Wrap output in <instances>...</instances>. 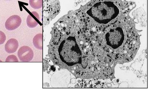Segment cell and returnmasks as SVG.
<instances>
[{
  "mask_svg": "<svg viewBox=\"0 0 160 90\" xmlns=\"http://www.w3.org/2000/svg\"><path fill=\"white\" fill-rule=\"evenodd\" d=\"M58 52L61 60L67 65L72 66L82 64V53L75 37L69 36L60 45Z\"/></svg>",
  "mask_w": 160,
  "mask_h": 90,
  "instance_id": "obj_1",
  "label": "cell"
},
{
  "mask_svg": "<svg viewBox=\"0 0 160 90\" xmlns=\"http://www.w3.org/2000/svg\"><path fill=\"white\" fill-rule=\"evenodd\" d=\"M87 13L97 22L106 24L117 17L119 10L112 2H99L95 4Z\"/></svg>",
  "mask_w": 160,
  "mask_h": 90,
  "instance_id": "obj_2",
  "label": "cell"
},
{
  "mask_svg": "<svg viewBox=\"0 0 160 90\" xmlns=\"http://www.w3.org/2000/svg\"><path fill=\"white\" fill-rule=\"evenodd\" d=\"M107 44L113 49L121 46L124 42V34L121 27L111 29L106 35Z\"/></svg>",
  "mask_w": 160,
  "mask_h": 90,
  "instance_id": "obj_3",
  "label": "cell"
},
{
  "mask_svg": "<svg viewBox=\"0 0 160 90\" xmlns=\"http://www.w3.org/2000/svg\"><path fill=\"white\" fill-rule=\"evenodd\" d=\"M71 80L70 72L66 69H62L53 74L50 80L51 84L54 88H66Z\"/></svg>",
  "mask_w": 160,
  "mask_h": 90,
  "instance_id": "obj_4",
  "label": "cell"
},
{
  "mask_svg": "<svg viewBox=\"0 0 160 90\" xmlns=\"http://www.w3.org/2000/svg\"><path fill=\"white\" fill-rule=\"evenodd\" d=\"M44 11L46 18V23H49L60 11L59 0H44Z\"/></svg>",
  "mask_w": 160,
  "mask_h": 90,
  "instance_id": "obj_5",
  "label": "cell"
},
{
  "mask_svg": "<svg viewBox=\"0 0 160 90\" xmlns=\"http://www.w3.org/2000/svg\"><path fill=\"white\" fill-rule=\"evenodd\" d=\"M18 55L20 60L23 62H28L33 59L34 53L31 48L24 46L18 50Z\"/></svg>",
  "mask_w": 160,
  "mask_h": 90,
  "instance_id": "obj_6",
  "label": "cell"
},
{
  "mask_svg": "<svg viewBox=\"0 0 160 90\" xmlns=\"http://www.w3.org/2000/svg\"><path fill=\"white\" fill-rule=\"evenodd\" d=\"M22 21L21 18L19 16L17 15L12 16L5 22L6 28L9 31H13L20 26Z\"/></svg>",
  "mask_w": 160,
  "mask_h": 90,
  "instance_id": "obj_7",
  "label": "cell"
},
{
  "mask_svg": "<svg viewBox=\"0 0 160 90\" xmlns=\"http://www.w3.org/2000/svg\"><path fill=\"white\" fill-rule=\"evenodd\" d=\"M18 47V41L15 39H11L7 41L4 49L7 53L12 54L17 51Z\"/></svg>",
  "mask_w": 160,
  "mask_h": 90,
  "instance_id": "obj_8",
  "label": "cell"
},
{
  "mask_svg": "<svg viewBox=\"0 0 160 90\" xmlns=\"http://www.w3.org/2000/svg\"><path fill=\"white\" fill-rule=\"evenodd\" d=\"M42 34H38L34 37L33 43L34 47L38 50L42 49Z\"/></svg>",
  "mask_w": 160,
  "mask_h": 90,
  "instance_id": "obj_9",
  "label": "cell"
},
{
  "mask_svg": "<svg viewBox=\"0 0 160 90\" xmlns=\"http://www.w3.org/2000/svg\"><path fill=\"white\" fill-rule=\"evenodd\" d=\"M33 15L34 17L33 14ZM33 17V16L29 15L27 17V25L28 26L30 27V28H34L38 24V22H37L36 20Z\"/></svg>",
  "mask_w": 160,
  "mask_h": 90,
  "instance_id": "obj_10",
  "label": "cell"
},
{
  "mask_svg": "<svg viewBox=\"0 0 160 90\" xmlns=\"http://www.w3.org/2000/svg\"><path fill=\"white\" fill-rule=\"evenodd\" d=\"M29 4L34 9H40L42 6V0H29Z\"/></svg>",
  "mask_w": 160,
  "mask_h": 90,
  "instance_id": "obj_11",
  "label": "cell"
},
{
  "mask_svg": "<svg viewBox=\"0 0 160 90\" xmlns=\"http://www.w3.org/2000/svg\"><path fill=\"white\" fill-rule=\"evenodd\" d=\"M17 56L14 55H11L7 58L6 62H18Z\"/></svg>",
  "mask_w": 160,
  "mask_h": 90,
  "instance_id": "obj_12",
  "label": "cell"
},
{
  "mask_svg": "<svg viewBox=\"0 0 160 90\" xmlns=\"http://www.w3.org/2000/svg\"><path fill=\"white\" fill-rule=\"evenodd\" d=\"M6 37L3 32L0 31V45H3L5 42Z\"/></svg>",
  "mask_w": 160,
  "mask_h": 90,
  "instance_id": "obj_13",
  "label": "cell"
},
{
  "mask_svg": "<svg viewBox=\"0 0 160 90\" xmlns=\"http://www.w3.org/2000/svg\"><path fill=\"white\" fill-rule=\"evenodd\" d=\"M92 84H94L95 83V82L94 80L92 81Z\"/></svg>",
  "mask_w": 160,
  "mask_h": 90,
  "instance_id": "obj_14",
  "label": "cell"
},
{
  "mask_svg": "<svg viewBox=\"0 0 160 90\" xmlns=\"http://www.w3.org/2000/svg\"><path fill=\"white\" fill-rule=\"evenodd\" d=\"M106 27H104V29H103V32H104V31H105V30H106Z\"/></svg>",
  "mask_w": 160,
  "mask_h": 90,
  "instance_id": "obj_15",
  "label": "cell"
},
{
  "mask_svg": "<svg viewBox=\"0 0 160 90\" xmlns=\"http://www.w3.org/2000/svg\"><path fill=\"white\" fill-rule=\"evenodd\" d=\"M92 33H93V31H90V34H91V35L92 34Z\"/></svg>",
  "mask_w": 160,
  "mask_h": 90,
  "instance_id": "obj_16",
  "label": "cell"
},
{
  "mask_svg": "<svg viewBox=\"0 0 160 90\" xmlns=\"http://www.w3.org/2000/svg\"><path fill=\"white\" fill-rule=\"evenodd\" d=\"M88 30V29L87 28V27H86V28H85V31H87Z\"/></svg>",
  "mask_w": 160,
  "mask_h": 90,
  "instance_id": "obj_17",
  "label": "cell"
},
{
  "mask_svg": "<svg viewBox=\"0 0 160 90\" xmlns=\"http://www.w3.org/2000/svg\"><path fill=\"white\" fill-rule=\"evenodd\" d=\"M86 20L85 19H83V22H86Z\"/></svg>",
  "mask_w": 160,
  "mask_h": 90,
  "instance_id": "obj_18",
  "label": "cell"
},
{
  "mask_svg": "<svg viewBox=\"0 0 160 90\" xmlns=\"http://www.w3.org/2000/svg\"><path fill=\"white\" fill-rule=\"evenodd\" d=\"M4 1H12V0H4Z\"/></svg>",
  "mask_w": 160,
  "mask_h": 90,
  "instance_id": "obj_19",
  "label": "cell"
},
{
  "mask_svg": "<svg viewBox=\"0 0 160 90\" xmlns=\"http://www.w3.org/2000/svg\"><path fill=\"white\" fill-rule=\"evenodd\" d=\"M88 41H90V38H88Z\"/></svg>",
  "mask_w": 160,
  "mask_h": 90,
  "instance_id": "obj_20",
  "label": "cell"
},
{
  "mask_svg": "<svg viewBox=\"0 0 160 90\" xmlns=\"http://www.w3.org/2000/svg\"><path fill=\"white\" fill-rule=\"evenodd\" d=\"M127 38H129V35L128 34L127 35Z\"/></svg>",
  "mask_w": 160,
  "mask_h": 90,
  "instance_id": "obj_21",
  "label": "cell"
},
{
  "mask_svg": "<svg viewBox=\"0 0 160 90\" xmlns=\"http://www.w3.org/2000/svg\"><path fill=\"white\" fill-rule=\"evenodd\" d=\"M99 45L100 46H101V43H99Z\"/></svg>",
  "mask_w": 160,
  "mask_h": 90,
  "instance_id": "obj_22",
  "label": "cell"
},
{
  "mask_svg": "<svg viewBox=\"0 0 160 90\" xmlns=\"http://www.w3.org/2000/svg\"><path fill=\"white\" fill-rule=\"evenodd\" d=\"M118 56V54H117L116 55V57H117Z\"/></svg>",
  "mask_w": 160,
  "mask_h": 90,
  "instance_id": "obj_23",
  "label": "cell"
},
{
  "mask_svg": "<svg viewBox=\"0 0 160 90\" xmlns=\"http://www.w3.org/2000/svg\"><path fill=\"white\" fill-rule=\"evenodd\" d=\"M99 31H101V27H99Z\"/></svg>",
  "mask_w": 160,
  "mask_h": 90,
  "instance_id": "obj_24",
  "label": "cell"
},
{
  "mask_svg": "<svg viewBox=\"0 0 160 90\" xmlns=\"http://www.w3.org/2000/svg\"><path fill=\"white\" fill-rule=\"evenodd\" d=\"M107 56H108V57H111L109 56V55L108 54H107Z\"/></svg>",
  "mask_w": 160,
  "mask_h": 90,
  "instance_id": "obj_25",
  "label": "cell"
},
{
  "mask_svg": "<svg viewBox=\"0 0 160 90\" xmlns=\"http://www.w3.org/2000/svg\"><path fill=\"white\" fill-rule=\"evenodd\" d=\"M98 36H96V38L97 39H98Z\"/></svg>",
  "mask_w": 160,
  "mask_h": 90,
  "instance_id": "obj_26",
  "label": "cell"
},
{
  "mask_svg": "<svg viewBox=\"0 0 160 90\" xmlns=\"http://www.w3.org/2000/svg\"><path fill=\"white\" fill-rule=\"evenodd\" d=\"M80 20H81V21H82L83 20H82V19H81Z\"/></svg>",
  "mask_w": 160,
  "mask_h": 90,
  "instance_id": "obj_27",
  "label": "cell"
},
{
  "mask_svg": "<svg viewBox=\"0 0 160 90\" xmlns=\"http://www.w3.org/2000/svg\"><path fill=\"white\" fill-rule=\"evenodd\" d=\"M87 23H88V22H85V24H87Z\"/></svg>",
  "mask_w": 160,
  "mask_h": 90,
  "instance_id": "obj_28",
  "label": "cell"
},
{
  "mask_svg": "<svg viewBox=\"0 0 160 90\" xmlns=\"http://www.w3.org/2000/svg\"><path fill=\"white\" fill-rule=\"evenodd\" d=\"M78 34H80V32H78Z\"/></svg>",
  "mask_w": 160,
  "mask_h": 90,
  "instance_id": "obj_29",
  "label": "cell"
},
{
  "mask_svg": "<svg viewBox=\"0 0 160 90\" xmlns=\"http://www.w3.org/2000/svg\"><path fill=\"white\" fill-rule=\"evenodd\" d=\"M83 32H84V33H86V31H83Z\"/></svg>",
  "mask_w": 160,
  "mask_h": 90,
  "instance_id": "obj_30",
  "label": "cell"
},
{
  "mask_svg": "<svg viewBox=\"0 0 160 90\" xmlns=\"http://www.w3.org/2000/svg\"><path fill=\"white\" fill-rule=\"evenodd\" d=\"M90 46H92V44H90Z\"/></svg>",
  "mask_w": 160,
  "mask_h": 90,
  "instance_id": "obj_31",
  "label": "cell"
},
{
  "mask_svg": "<svg viewBox=\"0 0 160 90\" xmlns=\"http://www.w3.org/2000/svg\"><path fill=\"white\" fill-rule=\"evenodd\" d=\"M87 19H90V18L89 17H87Z\"/></svg>",
  "mask_w": 160,
  "mask_h": 90,
  "instance_id": "obj_32",
  "label": "cell"
},
{
  "mask_svg": "<svg viewBox=\"0 0 160 90\" xmlns=\"http://www.w3.org/2000/svg\"><path fill=\"white\" fill-rule=\"evenodd\" d=\"M97 31H98V29H97Z\"/></svg>",
  "mask_w": 160,
  "mask_h": 90,
  "instance_id": "obj_33",
  "label": "cell"
},
{
  "mask_svg": "<svg viewBox=\"0 0 160 90\" xmlns=\"http://www.w3.org/2000/svg\"><path fill=\"white\" fill-rule=\"evenodd\" d=\"M89 43H91V41H89Z\"/></svg>",
  "mask_w": 160,
  "mask_h": 90,
  "instance_id": "obj_34",
  "label": "cell"
},
{
  "mask_svg": "<svg viewBox=\"0 0 160 90\" xmlns=\"http://www.w3.org/2000/svg\"><path fill=\"white\" fill-rule=\"evenodd\" d=\"M115 27V26L114 25H113V27Z\"/></svg>",
  "mask_w": 160,
  "mask_h": 90,
  "instance_id": "obj_35",
  "label": "cell"
},
{
  "mask_svg": "<svg viewBox=\"0 0 160 90\" xmlns=\"http://www.w3.org/2000/svg\"><path fill=\"white\" fill-rule=\"evenodd\" d=\"M88 38H86V39H85V40H88Z\"/></svg>",
  "mask_w": 160,
  "mask_h": 90,
  "instance_id": "obj_36",
  "label": "cell"
},
{
  "mask_svg": "<svg viewBox=\"0 0 160 90\" xmlns=\"http://www.w3.org/2000/svg\"><path fill=\"white\" fill-rule=\"evenodd\" d=\"M117 82H119V80H118Z\"/></svg>",
  "mask_w": 160,
  "mask_h": 90,
  "instance_id": "obj_37",
  "label": "cell"
},
{
  "mask_svg": "<svg viewBox=\"0 0 160 90\" xmlns=\"http://www.w3.org/2000/svg\"><path fill=\"white\" fill-rule=\"evenodd\" d=\"M117 59V57H115V59Z\"/></svg>",
  "mask_w": 160,
  "mask_h": 90,
  "instance_id": "obj_38",
  "label": "cell"
},
{
  "mask_svg": "<svg viewBox=\"0 0 160 90\" xmlns=\"http://www.w3.org/2000/svg\"><path fill=\"white\" fill-rule=\"evenodd\" d=\"M134 33V31L132 32V33L133 34Z\"/></svg>",
  "mask_w": 160,
  "mask_h": 90,
  "instance_id": "obj_39",
  "label": "cell"
},
{
  "mask_svg": "<svg viewBox=\"0 0 160 90\" xmlns=\"http://www.w3.org/2000/svg\"><path fill=\"white\" fill-rule=\"evenodd\" d=\"M82 17H85V16H82Z\"/></svg>",
  "mask_w": 160,
  "mask_h": 90,
  "instance_id": "obj_40",
  "label": "cell"
},
{
  "mask_svg": "<svg viewBox=\"0 0 160 90\" xmlns=\"http://www.w3.org/2000/svg\"><path fill=\"white\" fill-rule=\"evenodd\" d=\"M98 83L99 84H100V82H99V81H98Z\"/></svg>",
  "mask_w": 160,
  "mask_h": 90,
  "instance_id": "obj_41",
  "label": "cell"
},
{
  "mask_svg": "<svg viewBox=\"0 0 160 90\" xmlns=\"http://www.w3.org/2000/svg\"><path fill=\"white\" fill-rule=\"evenodd\" d=\"M127 69H129V68L128 67H127Z\"/></svg>",
  "mask_w": 160,
  "mask_h": 90,
  "instance_id": "obj_42",
  "label": "cell"
},
{
  "mask_svg": "<svg viewBox=\"0 0 160 90\" xmlns=\"http://www.w3.org/2000/svg\"><path fill=\"white\" fill-rule=\"evenodd\" d=\"M107 49V50H109V48H108V49Z\"/></svg>",
  "mask_w": 160,
  "mask_h": 90,
  "instance_id": "obj_43",
  "label": "cell"
},
{
  "mask_svg": "<svg viewBox=\"0 0 160 90\" xmlns=\"http://www.w3.org/2000/svg\"><path fill=\"white\" fill-rule=\"evenodd\" d=\"M125 19H127V17H125Z\"/></svg>",
  "mask_w": 160,
  "mask_h": 90,
  "instance_id": "obj_44",
  "label": "cell"
},
{
  "mask_svg": "<svg viewBox=\"0 0 160 90\" xmlns=\"http://www.w3.org/2000/svg\"><path fill=\"white\" fill-rule=\"evenodd\" d=\"M117 57V59H118V58H119V57H118H118Z\"/></svg>",
  "mask_w": 160,
  "mask_h": 90,
  "instance_id": "obj_45",
  "label": "cell"
},
{
  "mask_svg": "<svg viewBox=\"0 0 160 90\" xmlns=\"http://www.w3.org/2000/svg\"><path fill=\"white\" fill-rule=\"evenodd\" d=\"M110 26V25H108V27H109V26Z\"/></svg>",
  "mask_w": 160,
  "mask_h": 90,
  "instance_id": "obj_46",
  "label": "cell"
},
{
  "mask_svg": "<svg viewBox=\"0 0 160 90\" xmlns=\"http://www.w3.org/2000/svg\"><path fill=\"white\" fill-rule=\"evenodd\" d=\"M129 33H131V31H129Z\"/></svg>",
  "mask_w": 160,
  "mask_h": 90,
  "instance_id": "obj_47",
  "label": "cell"
},
{
  "mask_svg": "<svg viewBox=\"0 0 160 90\" xmlns=\"http://www.w3.org/2000/svg\"><path fill=\"white\" fill-rule=\"evenodd\" d=\"M80 32H82V29H80Z\"/></svg>",
  "mask_w": 160,
  "mask_h": 90,
  "instance_id": "obj_48",
  "label": "cell"
},
{
  "mask_svg": "<svg viewBox=\"0 0 160 90\" xmlns=\"http://www.w3.org/2000/svg\"><path fill=\"white\" fill-rule=\"evenodd\" d=\"M131 48H129V49L131 50Z\"/></svg>",
  "mask_w": 160,
  "mask_h": 90,
  "instance_id": "obj_49",
  "label": "cell"
},
{
  "mask_svg": "<svg viewBox=\"0 0 160 90\" xmlns=\"http://www.w3.org/2000/svg\"><path fill=\"white\" fill-rule=\"evenodd\" d=\"M87 26H88V25H86V27H87Z\"/></svg>",
  "mask_w": 160,
  "mask_h": 90,
  "instance_id": "obj_50",
  "label": "cell"
},
{
  "mask_svg": "<svg viewBox=\"0 0 160 90\" xmlns=\"http://www.w3.org/2000/svg\"><path fill=\"white\" fill-rule=\"evenodd\" d=\"M88 22H90V20H89L88 21Z\"/></svg>",
  "mask_w": 160,
  "mask_h": 90,
  "instance_id": "obj_51",
  "label": "cell"
},
{
  "mask_svg": "<svg viewBox=\"0 0 160 90\" xmlns=\"http://www.w3.org/2000/svg\"><path fill=\"white\" fill-rule=\"evenodd\" d=\"M82 82H83V80H82Z\"/></svg>",
  "mask_w": 160,
  "mask_h": 90,
  "instance_id": "obj_52",
  "label": "cell"
},
{
  "mask_svg": "<svg viewBox=\"0 0 160 90\" xmlns=\"http://www.w3.org/2000/svg\"><path fill=\"white\" fill-rule=\"evenodd\" d=\"M88 52H86V54H88Z\"/></svg>",
  "mask_w": 160,
  "mask_h": 90,
  "instance_id": "obj_53",
  "label": "cell"
},
{
  "mask_svg": "<svg viewBox=\"0 0 160 90\" xmlns=\"http://www.w3.org/2000/svg\"><path fill=\"white\" fill-rule=\"evenodd\" d=\"M87 21H88V19H87L86 20Z\"/></svg>",
  "mask_w": 160,
  "mask_h": 90,
  "instance_id": "obj_54",
  "label": "cell"
},
{
  "mask_svg": "<svg viewBox=\"0 0 160 90\" xmlns=\"http://www.w3.org/2000/svg\"><path fill=\"white\" fill-rule=\"evenodd\" d=\"M133 36H135V34H134L133 35Z\"/></svg>",
  "mask_w": 160,
  "mask_h": 90,
  "instance_id": "obj_55",
  "label": "cell"
},
{
  "mask_svg": "<svg viewBox=\"0 0 160 90\" xmlns=\"http://www.w3.org/2000/svg\"><path fill=\"white\" fill-rule=\"evenodd\" d=\"M127 40V41H129V40H128H128Z\"/></svg>",
  "mask_w": 160,
  "mask_h": 90,
  "instance_id": "obj_56",
  "label": "cell"
},
{
  "mask_svg": "<svg viewBox=\"0 0 160 90\" xmlns=\"http://www.w3.org/2000/svg\"><path fill=\"white\" fill-rule=\"evenodd\" d=\"M124 21H126V20H124Z\"/></svg>",
  "mask_w": 160,
  "mask_h": 90,
  "instance_id": "obj_57",
  "label": "cell"
},
{
  "mask_svg": "<svg viewBox=\"0 0 160 90\" xmlns=\"http://www.w3.org/2000/svg\"><path fill=\"white\" fill-rule=\"evenodd\" d=\"M132 3H131V5H132Z\"/></svg>",
  "mask_w": 160,
  "mask_h": 90,
  "instance_id": "obj_58",
  "label": "cell"
},
{
  "mask_svg": "<svg viewBox=\"0 0 160 90\" xmlns=\"http://www.w3.org/2000/svg\"><path fill=\"white\" fill-rule=\"evenodd\" d=\"M119 6H120V4H119Z\"/></svg>",
  "mask_w": 160,
  "mask_h": 90,
  "instance_id": "obj_59",
  "label": "cell"
},
{
  "mask_svg": "<svg viewBox=\"0 0 160 90\" xmlns=\"http://www.w3.org/2000/svg\"><path fill=\"white\" fill-rule=\"evenodd\" d=\"M112 54H113V52H112Z\"/></svg>",
  "mask_w": 160,
  "mask_h": 90,
  "instance_id": "obj_60",
  "label": "cell"
},
{
  "mask_svg": "<svg viewBox=\"0 0 160 90\" xmlns=\"http://www.w3.org/2000/svg\"><path fill=\"white\" fill-rule=\"evenodd\" d=\"M104 84V83H103V84Z\"/></svg>",
  "mask_w": 160,
  "mask_h": 90,
  "instance_id": "obj_61",
  "label": "cell"
},
{
  "mask_svg": "<svg viewBox=\"0 0 160 90\" xmlns=\"http://www.w3.org/2000/svg\"><path fill=\"white\" fill-rule=\"evenodd\" d=\"M96 28H97V26L96 27Z\"/></svg>",
  "mask_w": 160,
  "mask_h": 90,
  "instance_id": "obj_62",
  "label": "cell"
},
{
  "mask_svg": "<svg viewBox=\"0 0 160 90\" xmlns=\"http://www.w3.org/2000/svg\"><path fill=\"white\" fill-rule=\"evenodd\" d=\"M82 33H83V32H82Z\"/></svg>",
  "mask_w": 160,
  "mask_h": 90,
  "instance_id": "obj_63",
  "label": "cell"
}]
</instances>
